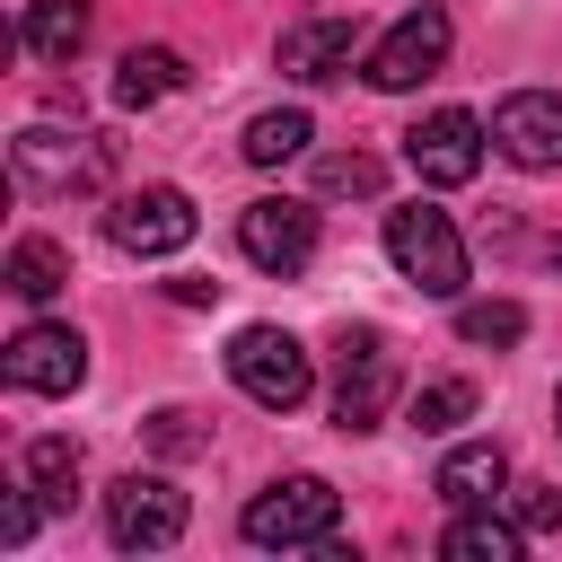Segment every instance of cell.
Masks as SVG:
<instances>
[{
	"instance_id": "cell-19",
	"label": "cell",
	"mask_w": 562,
	"mask_h": 562,
	"mask_svg": "<svg viewBox=\"0 0 562 562\" xmlns=\"http://www.w3.org/2000/svg\"><path fill=\"white\" fill-rule=\"evenodd\" d=\"M61 281H70V255H61L53 237H18V246H9V290H18V299H53Z\"/></svg>"
},
{
	"instance_id": "cell-24",
	"label": "cell",
	"mask_w": 562,
	"mask_h": 562,
	"mask_svg": "<svg viewBox=\"0 0 562 562\" xmlns=\"http://www.w3.org/2000/svg\"><path fill=\"white\" fill-rule=\"evenodd\" d=\"M509 518H518L527 536H544V527H562V492H553V483H518V501H509Z\"/></svg>"
},
{
	"instance_id": "cell-12",
	"label": "cell",
	"mask_w": 562,
	"mask_h": 562,
	"mask_svg": "<svg viewBox=\"0 0 562 562\" xmlns=\"http://www.w3.org/2000/svg\"><path fill=\"white\" fill-rule=\"evenodd\" d=\"M492 140H501V158H518V167H562V97L553 88H518V97H501V114H492Z\"/></svg>"
},
{
	"instance_id": "cell-21",
	"label": "cell",
	"mask_w": 562,
	"mask_h": 562,
	"mask_svg": "<svg viewBox=\"0 0 562 562\" xmlns=\"http://www.w3.org/2000/svg\"><path fill=\"white\" fill-rule=\"evenodd\" d=\"M457 334H465V342H518V334H527V307H518V299H465V307H457Z\"/></svg>"
},
{
	"instance_id": "cell-4",
	"label": "cell",
	"mask_w": 562,
	"mask_h": 562,
	"mask_svg": "<svg viewBox=\"0 0 562 562\" xmlns=\"http://www.w3.org/2000/svg\"><path fill=\"white\" fill-rule=\"evenodd\" d=\"M228 378H237V395L263 404V413H299L307 386H316L299 334H281V325H246V334L228 342Z\"/></svg>"
},
{
	"instance_id": "cell-14",
	"label": "cell",
	"mask_w": 562,
	"mask_h": 562,
	"mask_svg": "<svg viewBox=\"0 0 562 562\" xmlns=\"http://www.w3.org/2000/svg\"><path fill=\"white\" fill-rule=\"evenodd\" d=\"M501 474H509V457H501L492 439H474V448H448V457H439V483H430V492H439L448 509H492Z\"/></svg>"
},
{
	"instance_id": "cell-27",
	"label": "cell",
	"mask_w": 562,
	"mask_h": 562,
	"mask_svg": "<svg viewBox=\"0 0 562 562\" xmlns=\"http://www.w3.org/2000/svg\"><path fill=\"white\" fill-rule=\"evenodd\" d=\"M167 299H176V307H211V299H220V281H167Z\"/></svg>"
},
{
	"instance_id": "cell-20",
	"label": "cell",
	"mask_w": 562,
	"mask_h": 562,
	"mask_svg": "<svg viewBox=\"0 0 562 562\" xmlns=\"http://www.w3.org/2000/svg\"><path fill=\"white\" fill-rule=\"evenodd\" d=\"M26 483L44 492V509H70V492H79V439H35L26 448Z\"/></svg>"
},
{
	"instance_id": "cell-22",
	"label": "cell",
	"mask_w": 562,
	"mask_h": 562,
	"mask_svg": "<svg viewBox=\"0 0 562 562\" xmlns=\"http://www.w3.org/2000/svg\"><path fill=\"white\" fill-rule=\"evenodd\" d=\"M465 413H474V378H430L413 395V430H457Z\"/></svg>"
},
{
	"instance_id": "cell-28",
	"label": "cell",
	"mask_w": 562,
	"mask_h": 562,
	"mask_svg": "<svg viewBox=\"0 0 562 562\" xmlns=\"http://www.w3.org/2000/svg\"><path fill=\"white\" fill-rule=\"evenodd\" d=\"M553 430H562V395H553Z\"/></svg>"
},
{
	"instance_id": "cell-18",
	"label": "cell",
	"mask_w": 562,
	"mask_h": 562,
	"mask_svg": "<svg viewBox=\"0 0 562 562\" xmlns=\"http://www.w3.org/2000/svg\"><path fill=\"white\" fill-rule=\"evenodd\" d=\"M307 140H316V132H307V114H299V105H272V114H255V123H246V140H237V149H246L255 167H281V158H299Z\"/></svg>"
},
{
	"instance_id": "cell-1",
	"label": "cell",
	"mask_w": 562,
	"mask_h": 562,
	"mask_svg": "<svg viewBox=\"0 0 562 562\" xmlns=\"http://www.w3.org/2000/svg\"><path fill=\"white\" fill-rule=\"evenodd\" d=\"M334 518H342V492L325 483V474H281V483H263L255 501H246V544H263V553H299V544H325L334 536Z\"/></svg>"
},
{
	"instance_id": "cell-29",
	"label": "cell",
	"mask_w": 562,
	"mask_h": 562,
	"mask_svg": "<svg viewBox=\"0 0 562 562\" xmlns=\"http://www.w3.org/2000/svg\"><path fill=\"white\" fill-rule=\"evenodd\" d=\"M553 255H562V246H553Z\"/></svg>"
},
{
	"instance_id": "cell-26",
	"label": "cell",
	"mask_w": 562,
	"mask_h": 562,
	"mask_svg": "<svg viewBox=\"0 0 562 562\" xmlns=\"http://www.w3.org/2000/svg\"><path fill=\"white\" fill-rule=\"evenodd\" d=\"M35 501H44V492H35V483H26V492H9V501H0V544H26V536H35Z\"/></svg>"
},
{
	"instance_id": "cell-5",
	"label": "cell",
	"mask_w": 562,
	"mask_h": 562,
	"mask_svg": "<svg viewBox=\"0 0 562 562\" xmlns=\"http://www.w3.org/2000/svg\"><path fill=\"white\" fill-rule=\"evenodd\" d=\"M342 378H334V422L342 430H378L386 404H395V351L378 325H342Z\"/></svg>"
},
{
	"instance_id": "cell-25",
	"label": "cell",
	"mask_w": 562,
	"mask_h": 562,
	"mask_svg": "<svg viewBox=\"0 0 562 562\" xmlns=\"http://www.w3.org/2000/svg\"><path fill=\"white\" fill-rule=\"evenodd\" d=\"M149 439H158L167 457H193V448H202V430H193V413H176V404H167V413H149Z\"/></svg>"
},
{
	"instance_id": "cell-16",
	"label": "cell",
	"mask_w": 562,
	"mask_h": 562,
	"mask_svg": "<svg viewBox=\"0 0 562 562\" xmlns=\"http://www.w3.org/2000/svg\"><path fill=\"white\" fill-rule=\"evenodd\" d=\"M184 88V53H167V44H140V53H123V70H114V105H158V97H176Z\"/></svg>"
},
{
	"instance_id": "cell-6",
	"label": "cell",
	"mask_w": 562,
	"mask_h": 562,
	"mask_svg": "<svg viewBox=\"0 0 562 562\" xmlns=\"http://www.w3.org/2000/svg\"><path fill=\"white\" fill-rule=\"evenodd\" d=\"M184 492L167 483V474H123L114 492H105V536L123 544V553H167L176 536H184Z\"/></svg>"
},
{
	"instance_id": "cell-23",
	"label": "cell",
	"mask_w": 562,
	"mask_h": 562,
	"mask_svg": "<svg viewBox=\"0 0 562 562\" xmlns=\"http://www.w3.org/2000/svg\"><path fill=\"white\" fill-rule=\"evenodd\" d=\"M386 184V167L369 158V149H334V158H316V193H378Z\"/></svg>"
},
{
	"instance_id": "cell-15",
	"label": "cell",
	"mask_w": 562,
	"mask_h": 562,
	"mask_svg": "<svg viewBox=\"0 0 562 562\" xmlns=\"http://www.w3.org/2000/svg\"><path fill=\"white\" fill-rule=\"evenodd\" d=\"M18 44H26L35 61H70V53L88 44V9H79V0H35V9L18 18Z\"/></svg>"
},
{
	"instance_id": "cell-13",
	"label": "cell",
	"mask_w": 562,
	"mask_h": 562,
	"mask_svg": "<svg viewBox=\"0 0 562 562\" xmlns=\"http://www.w3.org/2000/svg\"><path fill=\"white\" fill-rule=\"evenodd\" d=\"M351 44H360L351 18H299V26H281V79H342Z\"/></svg>"
},
{
	"instance_id": "cell-17",
	"label": "cell",
	"mask_w": 562,
	"mask_h": 562,
	"mask_svg": "<svg viewBox=\"0 0 562 562\" xmlns=\"http://www.w3.org/2000/svg\"><path fill=\"white\" fill-rule=\"evenodd\" d=\"M439 553H457V562H518V518H492V509H465L448 536H439Z\"/></svg>"
},
{
	"instance_id": "cell-3",
	"label": "cell",
	"mask_w": 562,
	"mask_h": 562,
	"mask_svg": "<svg viewBox=\"0 0 562 562\" xmlns=\"http://www.w3.org/2000/svg\"><path fill=\"white\" fill-rule=\"evenodd\" d=\"M386 263H395L422 299H457V290H465V237H457V220L430 211V202L386 211Z\"/></svg>"
},
{
	"instance_id": "cell-8",
	"label": "cell",
	"mask_w": 562,
	"mask_h": 562,
	"mask_svg": "<svg viewBox=\"0 0 562 562\" xmlns=\"http://www.w3.org/2000/svg\"><path fill=\"white\" fill-rule=\"evenodd\" d=\"M193 228H202V211H193L184 184H140L105 211V237L123 255H176V246H193Z\"/></svg>"
},
{
	"instance_id": "cell-7",
	"label": "cell",
	"mask_w": 562,
	"mask_h": 562,
	"mask_svg": "<svg viewBox=\"0 0 562 562\" xmlns=\"http://www.w3.org/2000/svg\"><path fill=\"white\" fill-rule=\"evenodd\" d=\"M439 61H448V9H430V0H422V9H404V18H395V26L378 35V44H369L360 79L395 97V88H422V79H430Z\"/></svg>"
},
{
	"instance_id": "cell-9",
	"label": "cell",
	"mask_w": 562,
	"mask_h": 562,
	"mask_svg": "<svg viewBox=\"0 0 562 562\" xmlns=\"http://www.w3.org/2000/svg\"><path fill=\"white\" fill-rule=\"evenodd\" d=\"M0 378H9L18 395H70V386L88 378V342H79V325H26V334H9Z\"/></svg>"
},
{
	"instance_id": "cell-10",
	"label": "cell",
	"mask_w": 562,
	"mask_h": 562,
	"mask_svg": "<svg viewBox=\"0 0 562 562\" xmlns=\"http://www.w3.org/2000/svg\"><path fill=\"white\" fill-rule=\"evenodd\" d=\"M404 167H413L422 184H474V167H483V123H474L465 105L422 114V123L404 132Z\"/></svg>"
},
{
	"instance_id": "cell-2",
	"label": "cell",
	"mask_w": 562,
	"mask_h": 562,
	"mask_svg": "<svg viewBox=\"0 0 562 562\" xmlns=\"http://www.w3.org/2000/svg\"><path fill=\"white\" fill-rule=\"evenodd\" d=\"M9 158H18V184H26V193H53V202L97 193V184L114 176V140H97V132H61V123H26Z\"/></svg>"
},
{
	"instance_id": "cell-11",
	"label": "cell",
	"mask_w": 562,
	"mask_h": 562,
	"mask_svg": "<svg viewBox=\"0 0 562 562\" xmlns=\"http://www.w3.org/2000/svg\"><path fill=\"white\" fill-rule=\"evenodd\" d=\"M237 246H246V263L255 272H307L316 263V211L307 202H246L237 211Z\"/></svg>"
}]
</instances>
